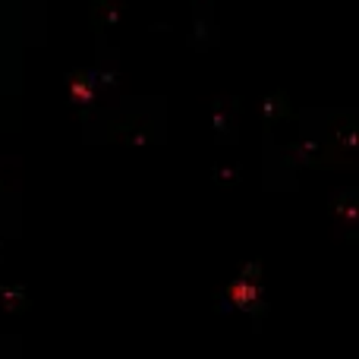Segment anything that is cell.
I'll return each instance as SVG.
<instances>
[{"mask_svg": "<svg viewBox=\"0 0 359 359\" xmlns=\"http://www.w3.org/2000/svg\"><path fill=\"white\" fill-rule=\"evenodd\" d=\"M69 95H73L76 101H88V98H92V88H88L82 79H73V82H69Z\"/></svg>", "mask_w": 359, "mask_h": 359, "instance_id": "obj_1", "label": "cell"}]
</instances>
